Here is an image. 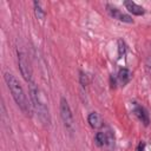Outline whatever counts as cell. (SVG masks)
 I'll list each match as a JSON object with an SVG mask.
<instances>
[{
    "instance_id": "6da1fadb",
    "label": "cell",
    "mask_w": 151,
    "mask_h": 151,
    "mask_svg": "<svg viewBox=\"0 0 151 151\" xmlns=\"http://www.w3.org/2000/svg\"><path fill=\"white\" fill-rule=\"evenodd\" d=\"M4 79L6 81V85L15 101V104L18 105V107L22 111V113L27 117L32 116V104L28 100L20 81L18 80V78L9 72H5L4 73Z\"/></svg>"
},
{
    "instance_id": "7a4b0ae2",
    "label": "cell",
    "mask_w": 151,
    "mask_h": 151,
    "mask_svg": "<svg viewBox=\"0 0 151 151\" xmlns=\"http://www.w3.org/2000/svg\"><path fill=\"white\" fill-rule=\"evenodd\" d=\"M29 99H31V104L33 110L37 112L39 119L45 124V125H50L51 123V116H50V110L47 106V103L45 100L44 94L41 93V91L38 88V86L32 81L29 83Z\"/></svg>"
},
{
    "instance_id": "3957f363",
    "label": "cell",
    "mask_w": 151,
    "mask_h": 151,
    "mask_svg": "<svg viewBox=\"0 0 151 151\" xmlns=\"http://www.w3.org/2000/svg\"><path fill=\"white\" fill-rule=\"evenodd\" d=\"M60 117L65 127L71 131L73 129V114L68 105V101L64 97L60 98Z\"/></svg>"
},
{
    "instance_id": "277c9868",
    "label": "cell",
    "mask_w": 151,
    "mask_h": 151,
    "mask_svg": "<svg viewBox=\"0 0 151 151\" xmlns=\"http://www.w3.org/2000/svg\"><path fill=\"white\" fill-rule=\"evenodd\" d=\"M18 66H19L20 74L22 76V78L25 79V81H26L27 84L32 83V81H33V78H32V70H31L29 63H28V60H27V57H26L22 52H19V51H18Z\"/></svg>"
},
{
    "instance_id": "5b68a950",
    "label": "cell",
    "mask_w": 151,
    "mask_h": 151,
    "mask_svg": "<svg viewBox=\"0 0 151 151\" xmlns=\"http://www.w3.org/2000/svg\"><path fill=\"white\" fill-rule=\"evenodd\" d=\"M106 9L109 12V14L113 18V19H117L122 22H126V24H133V19L129 15V14H125L123 13L119 8H117L116 6H112V5H106Z\"/></svg>"
},
{
    "instance_id": "8992f818",
    "label": "cell",
    "mask_w": 151,
    "mask_h": 151,
    "mask_svg": "<svg viewBox=\"0 0 151 151\" xmlns=\"http://www.w3.org/2000/svg\"><path fill=\"white\" fill-rule=\"evenodd\" d=\"M132 112L138 118V120L143 123L144 126H149V124H150V116H149V112L146 111L145 107H143L142 105H139L137 103H133Z\"/></svg>"
},
{
    "instance_id": "52a82bcc",
    "label": "cell",
    "mask_w": 151,
    "mask_h": 151,
    "mask_svg": "<svg viewBox=\"0 0 151 151\" xmlns=\"http://www.w3.org/2000/svg\"><path fill=\"white\" fill-rule=\"evenodd\" d=\"M113 142V138H112V134L110 132H97L96 136H94V143L97 146L99 147H103V146H106V145H111Z\"/></svg>"
},
{
    "instance_id": "ba28073f",
    "label": "cell",
    "mask_w": 151,
    "mask_h": 151,
    "mask_svg": "<svg viewBox=\"0 0 151 151\" xmlns=\"http://www.w3.org/2000/svg\"><path fill=\"white\" fill-rule=\"evenodd\" d=\"M124 6H125V8L130 12V13H132L133 15H137V17H140V15H143L144 13H145V8L143 7V6H140V5H137L134 1H132V0H126V1H124Z\"/></svg>"
},
{
    "instance_id": "9c48e42d",
    "label": "cell",
    "mask_w": 151,
    "mask_h": 151,
    "mask_svg": "<svg viewBox=\"0 0 151 151\" xmlns=\"http://www.w3.org/2000/svg\"><path fill=\"white\" fill-rule=\"evenodd\" d=\"M87 122L92 129H100L103 126V119L98 112H91L87 116Z\"/></svg>"
},
{
    "instance_id": "30bf717a",
    "label": "cell",
    "mask_w": 151,
    "mask_h": 151,
    "mask_svg": "<svg viewBox=\"0 0 151 151\" xmlns=\"http://www.w3.org/2000/svg\"><path fill=\"white\" fill-rule=\"evenodd\" d=\"M131 71L129 70V68H126V67H122V68H119V71H118V74H117V79H118V81L120 83V85H123V86H125L130 80H131Z\"/></svg>"
},
{
    "instance_id": "8fae6325",
    "label": "cell",
    "mask_w": 151,
    "mask_h": 151,
    "mask_svg": "<svg viewBox=\"0 0 151 151\" xmlns=\"http://www.w3.org/2000/svg\"><path fill=\"white\" fill-rule=\"evenodd\" d=\"M33 9H34V15L38 20L40 21H44L45 17H46V11L42 8L41 4L39 1H34L33 2Z\"/></svg>"
},
{
    "instance_id": "7c38bea8",
    "label": "cell",
    "mask_w": 151,
    "mask_h": 151,
    "mask_svg": "<svg viewBox=\"0 0 151 151\" xmlns=\"http://www.w3.org/2000/svg\"><path fill=\"white\" fill-rule=\"evenodd\" d=\"M126 53V44L124 42V40L119 39L118 40V58L122 59Z\"/></svg>"
},
{
    "instance_id": "4fadbf2b",
    "label": "cell",
    "mask_w": 151,
    "mask_h": 151,
    "mask_svg": "<svg viewBox=\"0 0 151 151\" xmlns=\"http://www.w3.org/2000/svg\"><path fill=\"white\" fill-rule=\"evenodd\" d=\"M79 83H80V85H81L83 87H86V86H87V84H88L87 74H86L85 72H83V71H80V72H79Z\"/></svg>"
},
{
    "instance_id": "5bb4252c",
    "label": "cell",
    "mask_w": 151,
    "mask_h": 151,
    "mask_svg": "<svg viewBox=\"0 0 151 151\" xmlns=\"http://www.w3.org/2000/svg\"><path fill=\"white\" fill-rule=\"evenodd\" d=\"M145 146H146L145 142H139L136 147V151H145Z\"/></svg>"
},
{
    "instance_id": "9a60e30c",
    "label": "cell",
    "mask_w": 151,
    "mask_h": 151,
    "mask_svg": "<svg viewBox=\"0 0 151 151\" xmlns=\"http://www.w3.org/2000/svg\"><path fill=\"white\" fill-rule=\"evenodd\" d=\"M110 80H111V87H113V88H114V87H116V85H117V80H118V79H117V77H113V74H112V76L110 77Z\"/></svg>"
}]
</instances>
